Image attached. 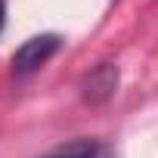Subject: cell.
<instances>
[{
	"label": "cell",
	"mask_w": 158,
	"mask_h": 158,
	"mask_svg": "<svg viewBox=\"0 0 158 158\" xmlns=\"http://www.w3.org/2000/svg\"><path fill=\"white\" fill-rule=\"evenodd\" d=\"M62 47V37L59 34H37V37H28L16 53H13V71L19 77H28L34 74L37 68H44Z\"/></svg>",
	"instance_id": "1"
},
{
	"label": "cell",
	"mask_w": 158,
	"mask_h": 158,
	"mask_svg": "<svg viewBox=\"0 0 158 158\" xmlns=\"http://www.w3.org/2000/svg\"><path fill=\"white\" fill-rule=\"evenodd\" d=\"M115 87H118V68L109 65V62H102L99 68H93V71L87 74L84 96H87L90 102H102V99H109V96L115 93Z\"/></svg>",
	"instance_id": "2"
},
{
	"label": "cell",
	"mask_w": 158,
	"mask_h": 158,
	"mask_svg": "<svg viewBox=\"0 0 158 158\" xmlns=\"http://www.w3.org/2000/svg\"><path fill=\"white\" fill-rule=\"evenodd\" d=\"M40 158H115V152H112V146H106L99 139H71Z\"/></svg>",
	"instance_id": "3"
},
{
	"label": "cell",
	"mask_w": 158,
	"mask_h": 158,
	"mask_svg": "<svg viewBox=\"0 0 158 158\" xmlns=\"http://www.w3.org/2000/svg\"><path fill=\"white\" fill-rule=\"evenodd\" d=\"M3 22H6V3L0 0V31H3Z\"/></svg>",
	"instance_id": "4"
}]
</instances>
